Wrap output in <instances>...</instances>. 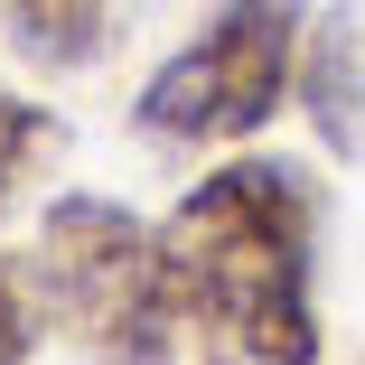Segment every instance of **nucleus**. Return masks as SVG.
Masks as SVG:
<instances>
[{
    "label": "nucleus",
    "mask_w": 365,
    "mask_h": 365,
    "mask_svg": "<svg viewBox=\"0 0 365 365\" xmlns=\"http://www.w3.org/2000/svg\"><path fill=\"white\" fill-rule=\"evenodd\" d=\"M47 150H56V113L0 85V215H10V197H19V178H29V169H38Z\"/></svg>",
    "instance_id": "423d86ee"
},
{
    "label": "nucleus",
    "mask_w": 365,
    "mask_h": 365,
    "mask_svg": "<svg viewBox=\"0 0 365 365\" xmlns=\"http://www.w3.org/2000/svg\"><path fill=\"white\" fill-rule=\"evenodd\" d=\"M300 94H309V122L328 150L365 160V0H337L319 19V38L300 56Z\"/></svg>",
    "instance_id": "20e7f679"
},
{
    "label": "nucleus",
    "mask_w": 365,
    "mask_h": 365,
    "mask_svg": "<svg viewBox=\"0 0 365 365\" xmlns=\"http://www.w3.org/2000/svg\"><path fill=\"white\" fill-rule=\"evenodd\" d=\"M319 225L300 160H225L169 206L160 262L197 365H319Z\"/></svg>",
    "instance_id": "f257e3e1"
},
{
    "label": "nucleus",
    "mask_w": 365,
    "mask_h": 365,
    "mask_svg": "<svg viewBox=\"0 0 365 365\" xmlns=\"http://www.w3.org/2000/svg\"><path fill=\"white\" fill-rule=\"evenodd\" d=\"M38 300L94 365H178V300L160 225H140L113 197H56L38 225Z\"/></svg>",
    "instance_id": "f03ea898"
},
{
    "label": "nucleus",
    "mask_w": 365,
    "mask_h": 365,
    "mask_svg": "<svg viewBox=\"0 0 365 365\" xmlns=\"http://www.w3.org/2000/svg\"><path fill=\"white\" fill-rule=\"evenodd\" d=\"M131 0H10V56L19 66H47V76H76L113 47Z\"/></svg>",
    "instance_id": "39448f33"
},
{
    "label": "nucleus",
    "mask_w": 365,
    "mask_h": 365,
    "mask_svg": "<svg viewBox=\"0 0 365 365\" xmlns=\"http://www.w3.org/2000/svg\"><path fill=\"white\" fill-rule=\"evenodd\" d=\"M29 346H38V309H29L19 272L0 262V365H29Z\"/></svg>",
    "instance_id": "0eeeda50"
},
{
    "label": "nucleus",
    "mask_w": 365,
    "mask_h": 365,
    "mask_svg": "<svg viewBox=\"0 0 365 365\" xmlns=\"http://www.w3.org/2000/svg\"><path fill=\"white\" fill-rule=\"evenodd\" d=\"M290 85H300V0H225L169 66H150L131 113L150 140L215 150V140H253L290 103Z\"/></svg>",
    "instance_id": "7ed1b4c3"
}]
</instances>
